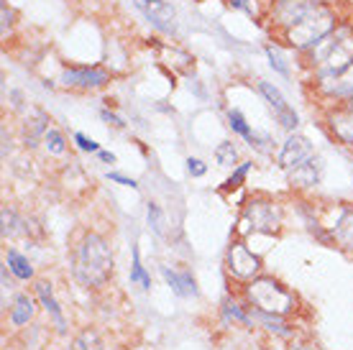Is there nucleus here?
<instances>
[{"mask_svg": "<svg viewBox=\"0 0 353 350\" xmlns=\"http://www.w3.org/2000/svg\"><path fill=\"white\" fill-rule=\"evenodd\" d=\"M341 21H343V16H341L338 6L333 0H325L320 8L307 13L294 26L284 28L282 34H276V41H282L294 54H302L307 52V49H312L318 41H323L327 34H333L341 26Z\"/></svg>", "mask_w": 353, "mask_h": 350, "instance_id": "1", "label": "nucleus"}, {"mask_svg": "<svg viewBox=\"0 0 353 350\" xmlns=\"http://www.w3.org/2000/svg\"><path fill=\"white\" fill-rule=\"evenodd\" d=\"M74 276L80 284L100 289L113 276V251L100 233H85L74 248Z\"/></svg>", "mask_w": 353, "mask_h": 350, "instance_id": "2", "label": "nucleus"}, {"mask_svg": "<svg viewBox=\"0 0 353 350\" xmlns=\"http://www.w3.org/2000/svg\"><path fill=\"white\" fill-rule=\"evenodd\" d=\"M243 297H246L248 307L261 309V312H269V315L287 317L290 312L297 309V297L284 287L282 281L274 279V276H261V274H259L256 279L246 281Z\"/></svg>", "mask_w": 353, "mask_h": 350, "instance_id": "3", "label": "nucleus"}, {"mask_svg": "<svg viewBox=\"0 0 353 350\" xmlns=\"http://www.w3.org/2000/svg\"><path fill=\"white\" fill-rule=\"evenodd\" d=\"M310 92L318 97L325 107L343 105L353 100V64L336 74H320V77H307Z\"/></svg>", "mask_w": 353, "mask_h": 350, "instance_id": "4", "label": "nucleus"}, {"mask_svg": "<svg viewBox=\"0 0 353 350\" xmlns=\"http://www.w3.org/2000/svg\"><path fill=\"white\" fill-rule=\"evenodd\" d=\"M284 212L279 202L266 200V197H254L243 205L241 212V225H248V233H264V236H276L282 230Z\"/></svg>", "mask_w": 353, "mask_h": 350, "instance_id": "5", "label": "nucleus"}, {"mask_svg": "<svg viewBox=\"0 0 353 350\" xmlns=\"http://www.w3.org/2000/svg\"><path fill=\"white\" fill-rule=\"evenodd\" d=\"M325 0H274L272 6L266 8L264 13V21L266 26L272 28L274 36L282 34L284 28L294 26L297 21L312 13L315 8H320Z\"/></svg>", "mask_w": 353, "mask_h": 350, "instance_id": "6", "label": "nucleus"}, {"mask_svg": "<svg viewBox=\"0 0 353 350\" xmlns=\"http://www.w3.org/2000/svg\"><path fill=\"white\" fill-rule=\"evenodd\" d=\"M225 269L233 279L251 281L261 274V258H259L243 240H233L225 251Z\"/></svg>", "mask_w": 353, "mask_h": 350, "instance_id": "7", "label": "nucleus"}, {"mask_svg": "<svg viewBox=\"0 0 353 350\" xmlns=\"http://www.w3.org/2000/svg\"><path fill=\"white\" fill-rule=\"evenodd\" d=\"M113 79V74L105 67H77V64H67L59 72V85L70 90H100L105 88Z\"/></svg>", "mask_w": 353, "mask_h": 350, "instance_id": "8", "label": "nucleus"}, {"mask_svg": "<svg viewBox=\"0 0 353 350\" xmlns=\"http://www.w3.org/2000/svg\"><path fill=\"white\" fill-rule=\"evenodd\" d=\"M256 90H259V95L266 100V105L272 107L274 118H276V123L282 125L284 131L287 133L297 131V125H300V115H297V110L287 103V97L282 95V90L276 88V85H272V82H266V79H259Z\"/></svg>", "mask_w": 353, "mask_h": 350, "instance_id": "9", "label": "nucleus"}, {"mask_svg": "<svg viewBox=\"0 0 353 350\" xmlns=\"http://www.w3.org/2000/svg\"><path fill=\"white\" fill-rule=\"evenodd\" d=\"M133 6L159 34H176V8L172 3H167V0H133Z\"/></svg>", "mask_w": 353, "mask_h": 350, "instance_id": "10", "label": "nucleus"}, {"mask_svg": "<svg viewBox=\"0 0 353 350\" xmlns=\"http://www.w3.org/2000/svg\"><path fill=\"white\" fill-rule=\"evenodd\" d=\"M323 123H325L327 133H330L338 143L353 146V105L343 103V105L325 107Z\"/></svg>", "mask_w": 353, "mask_h": 350, "instance_id": "11", "label": "nucleus"}, {"mask_svg": "<svg viewBox=\"0 0 353 350\" xmlns=\"http://www.w3.org/2000/svg\"><path fill=\"white\" fill-rule=\"evenodd\" d=\"M312 156H315V154H312V143H310L305 136H300V133H290V136L284 138L279 154H276V164H279V169H284V172H292L294 167L305 164V161Z\"/></svg>", "mask_w": 353, "mask_h": 350, "instance_id": "12", "label": "nucleus"}, {"mask_svg": "<svg viewBox=\"0 0 353 350\" xmlns=\"http://www.w3.org/2000/svg\"><path fill=\"white\" fill-rule=\"evenodd\" d=\"M21 131H23L26 149H36L44 141V133L49 131V115L41 107H31L26 118H23V123H21Z\"/></svg>", "mask_w": 353, "mask_h": 350, "instance_id": "13", "label": "nucleus"}, {"mask_svg": "<svg viewBox=\"0 0 353 350\" xmlns=\"http://www.w3.org/2000/svg\"><path fill=\"white\" fill-rule=\"evenodd\" d=\"M161 276L167 281L176 297H197V284L194 276L187 269H174V266H161Z\"/></svg>", "mask_w": 353, "mask_h": 350, "instance_id": "14", "label": "nucleus"}, {"mask_svg": "<svg viewBox=\"0 0 353 350\" xmlns=\"http://www.w3.org/2000/svg\"><path fill=\"white\" fill-rule=\"evenodd\" d=\"M34 289H36V297H39V302H41V307L49 312V317H52L54 325H57V330L64 335V333H67V320H64L62 307H59V302H57V297H54L52 284H49V281H36Z\"/></svg>", "mask_w": 353, "mask_h": 350, "instance_id": "15", "label": "nucleus"}, {"mask_svg": "<svg viewBox=\"0 0 353 350\" xmlns=\"http://www.w3.org/2000/svg\"><path fill=\"white\" fill-rule=\"evenodd\" d=\"M290 176V184L294 189H312V187H318L320 182V158H307L305 164L300 167H294L292 172H287Z\"/></svg>", "mask_w": 353, "mask_h": 350, "instance_id": "16", "label": "nucleus"}, {"mask_svg": "<svg viewBox=\"0 0 353 350\" xmlns=\"http://www.w3.org/2000/svg\"><path fill=\"white\" fill-rule=\"evenodd\" d=\"M228 125H230V131L236 133V136H241V138H246L251 146L266 149V143H272V138H269V136H259L256 131H251V125L246 123L243 113H241V110H236V107H230V110H228Z\"/></svg>", "mask_w": 353, "mask_h": 350, "instance_id": "17", "label": "nucleus"}, {"mask_svg": "<svg viewBox=\"0 0 353 350\" xmlns=\"http://www.w3.org/2000/svg\"><path fill=\"white\" fill-rule=\"evenodd\" d=\"M248 320H251V325H256V327H261V330H266V333H272V335H282V338L284 335H292L290 325L284 322V317H279V315H269V312H261V309L248 307Z\"/></svg>", "mask_w": 353, "mask_h": 350, "instance_id": "18", "label": "nucleus"}, {"mask_svg": "<svg viewBox=\"0 0 353 350\" xmlns=\"http://www.w3.org/2000/svg\"><path fill=\"white\" fill-rule=\"evenodd\" d=\"M34 312H36L34 297L18 294V297L13 299V305H10V325H13V327H23V325H28V320L34 317Z\"/></svg>", "mask_w": 353, "mask_h": 350, "instance_id": "19", "label": "nucleus"}, {"mask_svg": "<svg viewBox=\"0 0 353 350\" xmlns=\"http://www.w3.org/2000/svg\"><path fill=\"white\" fill-rule=\"evenodd\" d=\"M6 263H8L10 274H13L16 279H21V281L34 279V266L28 261V256H23L21 251H16V248H8V251H6Z\"/></svg>", "mask_w": 353, "mask_h": 350, "instance_id": "20", "label": "nucleus"}, {"mask_svg": "<svg viewBox=\"0 0 353 350\" xmlns=\"http://www.w3.org/2000/svg\"><path fill=\"white\" fill-rule=\"evenodd\" d=\"M333 240L345 251H353V210H343L333 225Z\"/></svg>", "mask_w": 353, "mask_h": 350, "instance_id": "21", "label": "nucleus"}, {"mask_svg": "<svg viewBox=\"0 0 353 350\" xmlns=\"http://www.w3.org/2000/svg\"><path fill=\"white\" fill-rule=\"evenodd\" d=\"M264 54H266V59H269V67H272L276 74H282V77H292L290 59H287V54L282 52V46L276 44V41L264 44Z\"/></svg>", "mask_w": 353, "mask_h": 350, "instance_id": "22", "label": "nucleus"}, {"mask_svg": "<svg viewBox=\"0 0 353 350\" xmlns=\"http://www.w3.org/2000/svg\"><path fill=\"white\" fill-rule=\"evenodd\" d=\"M0 218H3V238H16V236H23L26 233V225H23V220L18 218L16 210L13 207H3L0 212Z\"/></svg>", "mask_w": 353, "mask_h": 350, "instance_id": "23", "label": "nucleus"}, {"mask_svg": "<svg viewBox=\"0 0 353 350\" xmlns=\"http://www.w3.org/2000/svg\"><path fill=\"white\" fill-rule=\"evenodd\" d=\"M44 149L49 156H64L67 154V138H64V133L59 131V128H54V125H49V131L44 133Z\"/></svg>", "mask_w": 353, "mask_h": 350, "instance_id": "24", "label": "nucleus"}, {"mask_svg": "<svg viewBox=\"0 0 353 350\" xmlns=\"http://www.w3.org/2000/svg\"><path fill=\"white\" fill-rule=\"evenodd\" d=\"M225 6L233 10H241V13H246L251 18H256V21H264L266 6L261 0H225Z\"/></svg>", "mask_w": 353, "mask_h": 350, "instance_id": "25", "label": "nucleus"}, {"mask_svg": "<svg viewBox=\"0 0 353 350\" xmlns=\"http://www.w3.org/2000/svg\"><path fill=\"white\" fill-rule=\"evenodd\" d=\"M215 161L225 169L239 167V149L233 146V141H221V143L215 146Z\"/></svg>", "mask_w": 353, "mask_h": 350, "instance_id": "26", "label": "nucleus"}, {"mask_svg": "<svg viewBox=\"0 0 353 350\" xmlns=\"http://www.w3.org/2000/svg\"><path fill=\"white\" fill-rule=\"evenodd\" d=\"M251 167H254V161H241L239 167H233V174L223 182V187H221V192L223 194H228L230 189H239L241 184L246 182V176H248V172H251Z\"/></svg>", "mask_w": 353, "mask_h": 350, "instance_id": "27", "label": "nucleus"}, {"mask_svg": "<svg viewBox=\"0 0 353 350\" xmlns=\"http://www.w3.org/2000/svg\"><path fill=\"white\" fill-rule=\"evenodd\" d=\"M16 28V13L8 6V0H0V39L8 41Z\"/></svg>", "mask_w": 353, "mask_h": 350, "instance_id": "28", "label": "nucleus"}, {"mask_svg": "<svg viewBox=\"0 0 353 350\" xmlns=\"http://www.w3.org/2000/svg\"><path fill=\"white\" fill-rule=\"evenodd\" d=\"M131 281H136V284H141V289H146V291L151 289V276H149V274H146V269H143V263H141V254H139V248H136V245H133Z\"/></svg>", "mask_w": 353, "mask_h": 350, "instance_id": "29", "label": "nucleus"}, {"mask_svg": "<svg viewBox=\"0 0 353 350\" xmlns=\"http://www.w3.org/2000/svg\"><path fill=\"white\" fill-rule=\"evenodd\" d=\"M223 315L228 317V320H236V322L251 325V320H248V307H241L236 299L230 297L223 299Z\"/></svg>", "mask_w": 353, "mask_h": 350, "instance_id": "30", "label": "nucleus"}, {"mask_svg": "<svg viewBox=\"0 0 353 350\" xmlns=\"http://www.w3.org/2000/svg\"><path fill=\"white\" fill-rule=\"evenodd\" d=\"M72 350H103V340H100V335L95 330H85V333L74 338Z\"/></svg>", "mask_w": 353, "mask_h": 350, "instance_id": "31", "label": "nucleus"}, {"mask_svg": "<svg viewBox=\"0 0 353 350\" xmlns=\"http://www.w3.org/2000/svg\"><path fill=\"white\" fill-rule=\"evenodd\" d=\"M146 218H149V225L157 236H164V212L157 202H149L146 205Z\"/></svg>", "mask_w": 353, "mask_h": 350, "instance_id": "32", "label": "nucleus"}, {"mask_svg": "<svg viewBox=\"0 0 353 350\" xmlns=\"http://www.w3.org/2000/svg\"><path fill=\"white\" fill-rule=\"evenodd\" d=\"M72 138H74V143H77V149L85 151V154H97V151H100V143H95L92 138H88L85 133L77 131L74 136H72Z\"/></svg>", "mask_w": 353, "mask_h": 350, "instance_id": "33", "label": "nucleus"}, {"mask_svg": "<svg viewBox=\"0 0 353 350\" xmlns=\"http://www.w3.org/2000/svg\"><path fill=\"white\" fill-rule=\"evenodd\" d=\"M187 172H190V176H205L208 167H205V161L190 156V158H187Z\"/></svg>", "mask_w": 353, "mask_h": 350, "instance_id": "34", "label": "nucleus"}, {"mask_svg": "<svg viewBox=\"0 0 353 350\" xmlns=\"http://www.w3.org/2000/svg\"><path fill=\"white\" fill-rule=\"evenodd\" d=\"M100 118H103V121H105L108 125H113V128H123V125H125L123 118H118L115 113H110L108 107H103V110H100Z\"/></svg>", "mask_w": 353, "mask_h": 350, "instance_id": "35", "label": "nucleus"}, {"mask_svg": "<svg viewBox=\"0 0 353 350\" xmlns=\"http://www.w3.org/2000/svg\"><path fill=\"white\" fill-rule=\"evenodd\" d=\"M108 179H110V182H115V184H121V187H131V189H139V182H136V179H128V176H123V174H110V172H108Z\"/></svg>", "mask_w": 353, "mask_h": 350, "instance_id": "36", "label": "nucleus"}, {"mask_svg": "<svg viewBox=\"0 0 353 350\" xmlns=\"http://www.w3.org/2000/svg\"><path fill=\"white\" fill-rule=\"evenodd\" d=\"M8 263H3V266H0V276H3V287H6V289H13V279H10L8 276Z\"/></svg>", "mask_w": 353, "mask_h": 350, "instance_id": "37", "label": "nucleus"}, {"mask_svg": "<svg viewBox=\"0 0 353 350\" xmlns=\"http://www.w3.org/2000/svg\"><path fill=\"white\" fill-rule=\"evenodd\" d=\"M0 138H3V161H6V158H8V154H10V136H8V131H6V128L0 131Z\"/></svg>", "mask_w": 353, "mask_h": 350, "instance_id": "38", "label": "nucleus"}, {"mask_svg": "<svg viewBox=\"0 0 353 350\" xmlns=\"http://www.w3.org/2000/svg\"><path fill=\"white\" fill-rule=\"evenodd\" d=\"M10 100H13L10 105L16 107V110H21V107H23V95H21L18 90H13V92H10Z\"/></svg>", "mask_w": 353, "mask_h": 350, "instance_id": "39", "label": "nucleus"}, {"mask_svg": "<svg viewBox=\"0 0 353 350\" xmlns=\"http://www.w3.org/2000/svg\"><path fill=\"white\" fill-rule=\"evenodd\" d=\"M97 158H100V161H105V164H115V154H110V151H97Z\"/></svg>", "mask_w": 353, "mask_h": 350, "instance_id": "40", "label": "nucleus"}, {"mask_svg": "<svg viewBox=\"0 0 353 350\" xmlns=\"http://www.w3.org/2000/svg\"><path fill=\"white\" fill-rule=\"evenodd\" d=\"M261 3H264V6H266V8H269V6H272V3H274V0H261Z\"/></svg>", "mask_w": 353, "mask_h": 350, "instance_id": "41", "label": "nucleus"}, {"mask_svg": "<svg viewBox=\"0 0 353 350\" xmlns=\"http://www.w3.org/2000/svg\"><path fill=\"white\" fill-rule=\"evenodd\" d=\"M348 105H353V100H351V103H348Z\"/></svg>", "mask_w": 353, "mask_h": 350, "instance_id": "42", "label": "nucleus"}]
</instances>
